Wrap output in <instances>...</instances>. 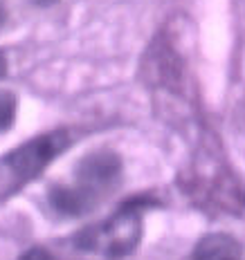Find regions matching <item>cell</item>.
I'll return each mask as SVG.
<instances>
[{"instance_id":"5b68a950","label":"cell","mask_w":245,"mask_h":260,"mask_svg":"<svg viewBox=\"0 0 245 260\" xmlns=\"http://www.w3.org/2000/svg\"><path fill=\"white\" fill-rule=\"evenodd\" d=\"M52 204L63 213H84L90 204V198L84 191H70V188H54Z\"/></svg>"},{"instance_id":"9c48e42d","label":"cell","mask_w":245,"mask_h":260,"mask_svg":"<svg viewBox=\"0 0 245 260\" xmlns=\"http://www.w3.org/2000/svg\"><path fill=\"white\" fill-rule=\"evenodd\" d=\"M5 72H7V61H5V56L0 54V77H5Z\"/></svg>"},{"instance_id":"8992f818","label":"cell","mask_w":245,"mask_h":260,"mask_svg":"<svg viewBox=\"0 0 245 260\" xmlns=\"http://www.w3.org/2000/svg\"><path fill=\"white\" fill-rule=\"evenodd\" d=\"M16 117V99L12 92H0V130H7Z\"/></svg>"},{"instance_id":"3957f363","label":"cell","mask_w":245,"mask_h":260,"mask_svg":"<svg viewBox=\"0 0 245 260\" xmlns=\"http://www.w3.org/2000/svg\"><path fill=\"white\" fill-rule=\"evenodd\" d=\"M119 177V159L113 153H97L90 155L81 161L79 180L84 184V191L90 198V191H103V188L113 186Z\"/></svg>"},{"instance_id":"6da1fadb","label":"cell","mask_w":245,"mask_h":260,"mask_svg":"<svg viewBox=\"0 0 245 260\" xmlns=\"http://www.w3.org/2000/svg\"><path fill=\"white\" fill-rule=\"evenodd\" d=\"M142 236V220L135 209H122L101 224L88 226L77 236V247L103 253L106 258L128 256Z\"/></svg>"},{"instance_id":"7a4b0ae2","label":"cell","mask_w":245,"mask_h":260,"mask_svg":"<svg viewBox=\"0 0 245 260\" xmlns=\"http://www.w3.org/2000/svg\"><path fill=\"white\" fill-rule=\"evenodd\" d=\"M68 146V135L65 133H50L36 137L32 142H27L25 146L16 148L12 155L7 157V166L12 169V173L18 180H32L39 173H43L47 164L54 159L57 155H61Z\"/></svg>"},{"instance_id":"ba28073f","label":"cell","mask_w":245,"mask_h":260,"mask_svg":"<svg viewBox=\"0 0 245 260\" xmlns=\"http://www.w3.org/2000/svg\"><path fill=\"white\" fill-rule=\"evenodd\" d=\"M5 20H7V12H5V3L0 0V27L5 25Z\"/></svg>"},{"instance_id":"277c9868","label":"cell","mask_w":245,"mask_h":260,"mask_svg":"<svg viewBox=\"0 0 245 260\" xmlns=\"http://www.w3.org/2000/svg\"><path fill=\"white\" fill-rule=\"evenodd\" d=\"M194 260H245V251L234 238L211 234L196 245Z\"/></svg>"},{"instance_id":"52a82bcc","label":"cell","mask_w":245,"mask_h":260,"mask_svg":"<svg viewBox=\"0 0 245 260\" xmlns=\"http://www.w3.org/2000/svg\"><path fill=\"white\" fill-rule=\"evenodd\" d=\"M20 260H54V256L47 251V249L34 247V249H27L23 256H20Z\"/></svg>"}]
</instances>
